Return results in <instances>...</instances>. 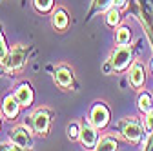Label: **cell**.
<instances>
[{
  "mask_svg": "<svg viewBox=\"0 0 153 151\" xmlns=\"http://www.w3.org/2000/svg\"><path fill=\"white\" fill-rule=\"evenodd\" d=\"M108 109L104 107V106H95L93 107V111H91V120H93V124L97 126V127H102L106 122H108Z\"/></svg>",
  "mask_w": 153,
  "mask_h": 151,
  "instance_id": "3",
  "label": "cell"
},
{
  "mask_svg": "<svg viewBox=\"0 0 153 151\" xmlns=\"http://www.w3.org/2000/svg\"><path fill=\"white\" fill-rule=\"evenodd\" d=\"M53 24H55L56 27L64 29V27L68 26V16H66V13H64V11H56V13H55V18H53Z\"/></svg>",
  "mask_w": 153,
  "mask_h": 151,
  "instance_id": "12",
  "label": "cell"
},
{
  "mask_svg": "<svg viewBox=\"0 0 153 151\" xmlns=\"http://www.w3.org/2000/svg\"><path fill=\"white\" fill-rule=\"evenodd\" d=\"M76 135H79V129H76L75 124H71V126L68 127V137H69V138H76Z\"/></svg>",
  "mask_w": 153,
  "mask_h": 151,
  "instance_id": "18",
  "label": "cell"
},
{
  "mask_svg": "<svg viewBox=\"0 0 153 151\" xmlns=\"http://www.w3.org/2000/svg\"><path fill=\"white\" fill-rule=\"evenodd\" d=\"M109 2H113V0H95V6H97L99 9H104Z\"/></svg>",
  "mask_w": 153,
  "mask_h": 151,
  "instance_id": "20",
  "label": "cell"
},
{
  "mask_svg": "<svg viewBox=\"0 0 153 151\" xmlns=\"http://www.w3.org/2000/svg\"><path fill=\"white\" fill-rule=\"evenodd\" d=\"M35 6L40 11H48L51 7V0H35Z\"/></svg>",
  "mask_w": 153,
  "mask_h": 151,
  "instance_id": "17",
  "label": "cell"
},
{
  "mask_svg": "<svg viewBox=\"0 0 153 151\" xmlns=\"http://www.w3.org/2000/svg\"><path fill=\"white\" fill-rule=\"evenodd\" d=\"M4 58H6V44H4L2 35H0V60H4Z\"/></svg>",
  "mask_w": 153,
  "mask_h": 151,
  "instance_id": "19",
  "label": "cell"
},
{
  "mask_svg": "<svg viewBox=\"0 0 153 151\" xmlns=\"http://www.w3.org/2000/svg\"><path fill=\"white\" fill-rule=\"evenodd\" d=\"M18 100L16 98H13V97H7L6 98V102H4V113L7 117H15L16 113H18Z\"/></svg>",
  "mask_w": 153,
  "mask_h": 151,
  "instance_id": "8",
  "label": "cell"
},
{
  "mask_svg": "<svg viewBox=\"0 0 153 151\" xmlns=\"http://www.w3.org/2000/svg\"><path fill=\"white\" fill-rule=\"evenodd\" d=\"M129 80H131L133 86H140L144 82V71H142L140 66H133V69L129 73Z\"/></svg>",
  "mask_w": 153,
  "mask_h": 151,
  "instance_id": "9",
  "label": "cell"
},
{
  "mask_svg": "<svg viewBox=\"0 0 153 151\" xmlns=\"http://www.w3.org/2000/svg\"><path fill=\"white\" fill-rule=\"evenodd\" d=\"M13 142L20 147V149H26L31 146V138H29V131L26 127H15L13 129Z\"/></svg>",
  "mask_w": 153,
  "mask_h": 151,
  "instance_id": "2",
  "label": "cell"
},
{
  "mask_svg": "<svg viewBox=\"0 0 153 151\" xmlns=\"http://www.w3.org/2000/svg\"><path fill=\"white\" fill-rule=\"evenodd\" d=\"M117 40H119L120 44H126V42L129 40V31H128L126 27L119 29V33H117Z\"/></svg>",
  "mask_w": 153,
  "mask_h": 151,
  "instance_id": "15",
  "label": "cell"
},
{
  "mask_svg": "<svg viewBox=\"0 0 153 151\" xmlns=\"http://www.w3.org/2000/svg\"><path fill=\"white\" fill-rule=\"evenodd\" d=\"M115 4H117V6H124L126 0H115Z\"/></svg>",
  "mask_w": 153,
  "mask_h": 151,
  "instance_id": "22",
  "label": "cell"
},
{
  "mask_svg": "<svg viewBox=\"0 0 153 151\" xmlns=\"http://www.w3.org/2000/svg\"><path fill=\"white\" fill-rule=\"evenodd\" d=\"M129 60H131V51L128 47H119L111 55V64L115 69H124L129 64Z\"/></svg>",
  "mask_w": 153,
  "mask_h": 151,
  "instance_id": "1",
  "label": "cell"
},
{
  "mask_svg": "<svg viewBox=\"0 0 153 151\" xmlns=\"http://www.w3.org/2000/svg\"><path fill=\"white\" fill-rule=\"evenodd\" d=\"M119 22V11L117 9H111L109 13H108V24L109 26H115Z\"/></svg>",
  "mask_w": 153,
  "mask_h": 151,
  "instance_id": "16",
  "label": "cell"
},
{
  "mask_svg": "<svg viewBox=\"0 0 153 151\" xmlns=\"http://www.w3.org/2000/svg\"><path fill=\"white\" fill-rule=\"evenodd\" d=\"M35 127H36V131L38 133H46L48 131V124H49V118H48V115L44 111H38V113H35Z\"/></svg>",
  "mask_w": 153,
  "mask_h": 151,
  "instance_id": "6",
  "label": "cell"
},
{
  "mask_svg": "<svg viewBox=\"0 0 153 151\" xmlns=\"http://www.w3.org/2000/svg\"><path fill=\"white\" fill-rule=\"evenodd\" d=\"M115 147H117V142L111 140V138H104V140H100L99 146H97V149H115Z\"/></svg>",
  "mask_w": 153,
  "mask_h": 151,
  "instance_id": "13",
  "label": "cell"
},
{
  "mask_svg": "<svg viewBox=\"0 0 153 151\" xmlns=\"http://www.w3.org/2000/svg\"><path fill=\"white\" fill-rule=\"evenodd\" d=\"M56 82L60 86H69L71 84V73L68 69H59L56 71Z\"/></svg>",
  "mask_w": 153,
  "mask_h": 151,
  "instance_id": "11",
  "label": "cell"
},
{
  "mask_svg": "<svg viewBox=\"0 0 153 151\" xmlns=\"http://www.w3.org/2000/svg\"><path fill=\"white\" fill-rule=\"evenodd\" d=\"M139 107H140L142 111H151V100H149L148 95H142V97L139 98Z\"/></svg>",
  "mask_w": 153,
  "mask_h": 151,
  "instance_id": "14",
  "label": "cell"
},
{
  "mask_svg": "<svg viewBox=\"0 0 153 151\" xmlns=\"http://www.w3.org/2000/svg\"><path fill=\"white\" fill-rule=\"evenodd\" d=\"M22 62H24V53H22V51H15V53H11L9 58H7V66H9V67H18Z\"/></svg>",
  "mask_w": 153,
  "mask_h": 151,
  "instance_id": "10",
  "label": "cell"
},
{
  "mask_svg": "<svg viewBox=\"0 0 153 151\" xmlns=\"http://www.w3.org/2000/svg\"><path fill=\"white\" fill-rule=\"evenodd\" d=\"M80 138H82V144L86 147L95 146V129L91 126H88V124L82 126V129H80Z\"/></svg>",
  "mask_w": 153,
  "mask_h": 151,
  "instance_id": "5",
  "label": "cell"
},
{
  "mask_svg": "<svg viewBox=\"0 0 153 151\" xmlns=\"http://www.w3.org/2000/svg\"><path fill=\"white\" fill-rule=\"evenodd\" d=\"M16 100H18V104H20V106L31 104V100H33V93H31L29 86H22L20 89L16 91Z\"/></svg>",
  "mask_w": 153,
  "mask_h": 151,
  "instance_id": "7",
  "label": "cell"
},
{
  "mask_svg": "<svg viewBox=\"0 0 153 151\" xmlns=\"http://www.w3.org/2000/svg\"><path fill=\"white\" fill-rule=\"evenodd\" d=\"M124 137L128 138V140H131V142H135V140H139V137H140V126L139 124H135V122H128L126 126H124Z\"/></svg>",
  "mask_w": 153,
  "mask_h": 151,
  "instance_id": "4",
  "label": "cell"
},
{
  "mask_svg": "<svg viewBox=\"0 0 153 151\" xmlns=\"http://www.w3.org/2000/svg\"><path fill=\"white\" fill-rule=\"evenodd\" d=\"M148 126H149V127H153V115H149V117H148Z\"/></svg>",
  "mask_w": 153,
  "mask_h": 151,
  "instance_id": "21",
  "label": "cell"
}]
</instances>
